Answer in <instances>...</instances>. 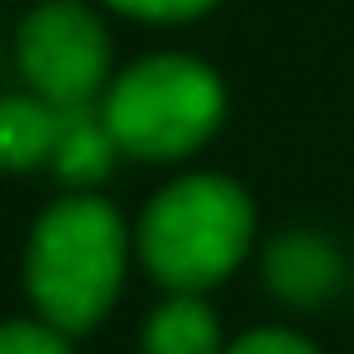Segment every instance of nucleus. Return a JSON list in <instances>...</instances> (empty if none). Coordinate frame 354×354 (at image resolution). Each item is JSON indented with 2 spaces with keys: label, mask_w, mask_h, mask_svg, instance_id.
<instances>
[{
  "label": "nucleus",
  "mask_w": 354,
  "mask_h": 354,
  "mask_svg": "<svg viewBox=\"0 0 354 354\" xmlns=\"http://www.w3.org/2000/svg\"><path fill=\"white\" fill-rule=\"evenodd\" d=\"M129 225L106 196L72 192L53 201L24 249V288L44 321L67 335L101 326L129 268Z\"/></svg>",
  "instance_id": "nucleus-1"
},
{
  "label": "nucleus",
  "mask_w": 354,
  "mask_h": 354,
  "mask_svg": "<svg viewBox=\"0 0 354 354\" xmlns=\"http://www.w3.org/2000/svg\"><path fill=\"white\" fill-rule=\"evenodd\" d=\"M254 196L225 173H187L168 182L139 216L134 249L168 292H206L225 283L254 249Z\"/></svg>",
  "instance_id": "nucleus-2"
},
{
  "label": "nucleus",
  "mask_w": 354,
  "mask_h": 354,
  "mask_svg": "<svg viewBox=\"0 0 354 354\" xmlns=\"http://www.w3.org/2000/svg\"><path fill=\"white\" fill-rule=\"evenodd\" d=\"M101 111L124 158L177 163L225 124V82L192 53H149L111 77Z\"/></svg>",
  "instance_id": "nucleus-3"
},
{
  "label": "nucleus",
  "mask_w": 354,
  "mask_h": 354,
  "mask_svg": "<svg viewBox=\"0 0 354 354\" xmlns=\"http://www.w3.org/2000/svg\"><path fill=\"white\" fill-rule=\"evenodd\" d=\"M15 58L29 91L44 101L86 106L111 86V29L82 0H44L24 15Z\"/></svg>",
  "instance_id": "nucleus-4"
},
{
  "label": "nucleus",
  "mask_w": 354,
  "mask_h": 354,
  "mask_svg": "<svg viewBox=\"0 0 354 354\" xmlns=\"http://www.w3.org/2000/svg\"><path fill=\"white\" fill-rule=\"evenodd\" d=\"M263 283L288 306H326L345 283V259L316 230H283L263 249Z\"/></svg>",
  "instance_id": "nucleus-5"
},
{
  "label": "nucleus",
  "mask_w": 354,
  "mask_h": 354,
  "mask_svg": "<svg viewBox=\"0 0 354 354\" xmlns=\"http://www.w3.org/2000/svg\"><path fill=\"white\" fill-rule=\"evenodd\" d=\"M120 158V139L106 124L101 101H86V106H58V139H53V173L77 187V192H91L96 182H106L111 168Z\"/></svg>",
  "instance_id": "nucleus-6"
},
{
  "label": "nucleus",
  "mask_w": 354,
  "mask_h": 354,
  "mask_svg": "<svg viewBox=\"0 0 354 354\" xmlns=\"http://www.w3.org/2000/svg\"><path fill=\"white\" fill-rule=\"evenodd\" d=\"M58 106L39 91L0 96V173H34L53 163Z\"/></svg>",
  "instance_id": "nucleus-7"
},
{
  "label": "nucleus",
  "mask_w": 354,
  "mask_h": 354,
  "mask_svg": "<svg viewBox=\"0 0 354 354\" xmlns=\"http://www.w3.org/2000/svg\"><path fill=\"white\" fill-rule=\"evenodd\" d=\"M144 354H225L221 321L201 292H173L144 321Z\"/></svg>",
  "instance_id": "nucleus-8"
},
{
  "label": "nucleus",
  "mask_w": 354,
  "mask_h": 354,
  "mask_svg": "<svg viewBox=\"0 0 354 354\" xmlns=\"http://www.w3.org/2000/svg\"><path fill=\"white\" fill-rule=\"evenodd\" d=\"M0 354H72V345H67V330L39 316V321H5Z\"/></svg>",
  "instance_id": "nucleus-9"
},
{
  "label": "nucleus",
  "mask_w": 354,
  "mask_h": 354,
  "mask_svg": "<svg viewBox=\"0 0 354 354\" xmlns=\"http://www.w3.org/2000/svg\"><path fill=\"white\" fill-rule=\"evenodd\" d=\"M106 5L129 15V19H144V24H182V19L206 15L221 0H106Z\"/></svg>",
  "instance_id": "nucleus-10"
},
{
  "label": "nucleus",
  "mask_w": 354,
  "mask_h": 354,
  "mask_svg": "<svg viewBox=\"0 0 354 354\" xmlns=\"http://www.w3.org/2000/svg\"><path fill=\"white\" fill-rule=\"evenodd\" d=\"M225 354H321L306 335L283 330V326H259L249 335H239L235 345H225Z\"/></svg>",
  "instance_id": "nucleus-11"
}]
</instances>
